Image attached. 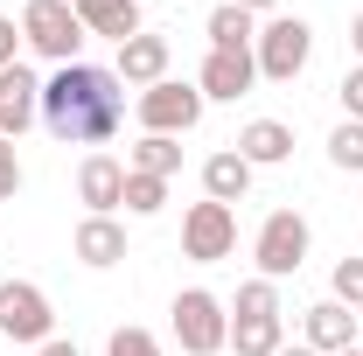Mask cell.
Here are the masks:
<instances>
[{"label":"cell","instance_id":"6","mask_svg":"<svg viewBox=\"0 0 363 356\" xmlns=\"http://www.w3.org/2000/svg\"><path fill=\"white\" fill-rule=\"evenodd\" d=\"M49 328H56V308H49L43 287H35V279H0V335L43 350Z\"/></svg>","mask_w":363,"mask_h":356},{"label":"cell","instance_id":"15","mask_svg":"<svg viewBox=\"0 0 363 356\" xmlns=\"http://www.w3.org/2000/svg\"><path fill=\"white\" fill-rule=\"evenodd\" d=\"M84 35H112V43H133L140 35V0H70Z\"/></svg>","mask_w":363,"mask_h":356},{"label":"cell","instance_id":"10","mask_svg":"<svg viewBox=\"0 0 363 356\" xmlns=\"http://www.w3.org/2000/svg\"><path fill=\"white\" fill-rule=\"evenodd\" d=\"M252 84H259L252 49H210V56H203V70H196V91H203V98H224V105H238Z\"/></svg>","mask_w":363,"mask_h":356},{"label":"cell","instance_id":"17","mask_svg":"<svg viewBox=\"0 0 363 356\" xmlns=\"http://www.w3.org/2000/svg\"><path fill=\"white\" fill-rule=\"evenodd\" d=\"M203 196H210V203H245V196H252V161H245L238 147L210 154V161H203Z\"/></svg>","mask_w":363,"mask_h":356},{"label":"cell","instance_id":"3","mask_svg":"<svg viewBox=\"0 0 363 356\" xmlns=\"http://www.w3.org/2000/svg\"><path fill=\"white\" fill-rule=\"evenodd\" d=\"M21 43L63 70V63H77V49H84V21H77L70 0H28V7H21Z\"/></svg>","mask_w":363,"mask_h":356},{"label":"cell","instance_id":"13","mask_svg":"<svg viewBox=\"0 0 363 356\" xmlns=\"http://www.w3.org/2000/svg\"><path fill=\"white\" fill-rule=\"evenodd\" d=\"M168 56H175V49H168V35H147V28H140L133 43H119V84H161V77H168Z\"/></svg>","mask_w":363,"mask_h":356},{"label":"cell","instance_id":"1","mask_svg":"<svg viewBox=\"0 0 363 356\" xmlns=\"http://www.w3.org/2000/svg\"><path fill=\"white\" fill-rule=\"evenodd\" d=\"M126 119V84L119 70L98 63H63L56 77H43V126L63 147H105Z\"/></svg>","mask_w":363,"mask_h":356},{"label":"cell","instance_id":"27","mask_svg":"<svg viewBox=\"0 0 363 356\" xmlns=\"http://www.w3.org/2000/svg\"><path fill=\"white\" fill-rule=\"evenodd\" d=\"M21 189V154H14V140H0V203Z\"/></svg>","mask_w":363,"mask_h":356},{"label":"cell","instance_id":"20","mask_svg":"<svg viewBox=\"0 0 363 356\" xmlns=\"http://www.w3.org/2000/svg\"><path fill=\"white\" fill-rule=\"evenodd\" d=\"M259 43V21H252V14H245V7H217V14H210V49H252Z\"/></svg>","mask_w":363,"mask_h":356},{"label":"cell","instance_id":"23","mask_svg":"<svg viewBox=\"0 0 363 356\" xmlns=\"http://www.w3.org/2000/svg\"><path fill=\"white\" fill-rule=\"evenodd\" d=\"M328 161L350 168V175H363V126H357V119H342V126L328 133Z\"/></svg>","mask_w":363,"mask_h":356},{"label":"cell","instance_id":"26","mask_svg":"<svg viewBox=\"0 0 363 356\" xmlns=\"http://www.w3.org/2000/svg\"><path fill=\"white\" fill-rule=\"evenodd\" d=\"M335 91H342V112L363 126V63H357V70H342V84H335Z\"/></svg>","mask_w":363,"mask_h":356},{"label":"cell","instance_id":"14","mask_svg":"<svg viewBox=\"0 0 363 356\" xmlns=\"http://www.w3.org/2000/svg\"><path fill=\"white\" fill-rule=\"evenodd\" d=\"M301 328H308V350H321V356H342V350H357V314L342 308V301H315Z\"/></svg>","mask_w":363,"mask_h":356},{"label":"cell","instance_id":"29","mask_svg":"<svg viewBox=\"0 0 363 356\" xmlns=\"http://www.w3.org/2000/svg\"><path fill=\"white\" fill-rule=\"evenodd\" d=\"M230 7H245V14L259 21V14H272V7H279V0H230Z\"/></svg>","mask_w":363,"mask_h":356},{"label":"cell","instance_id":"2","mask_svg":"<svg viewBox=\"0 0 363 356\" xmlns=\"http://www.w3.org/2000/svg\"><path fill=\"white\" fill-rule=\"evenodd\" d=\"M308 56H315V28L301 14H272L266 28H259V43H252V63H259L266 84H294L308 70Z\"/></svg>","mask_w":363,"mask_h":356},{"label":"cell","instance_id":"19","mask_svg":"<svg viewBox=\"0 0 363 356\" xmlns=\"http://www.w3.org/2000/svg\"><path fill=\"white\" fill-rule=\"evenodd\" d=\"M126 168H133V175H161V182H168V175L182 168V147H175L168 133H147L133 154H126Z\"/></svg>","mask_w":363,"mask_h":356},{"label":"cell","instance_id":"31","mask_svg":"<svg viewBox=\"0 0 363 356\" xmlns=\"http://www.w3.org/2000/svg\"><path fill=\"white\" fill-rule=\"evenodd\" d=\"M350 49H357V56H363V14H357V21H350Z\"/></svg>","mask_w":363,"mask_h":356},{"label":"cell","instance_id":"25","mask_svg":"<svg viewBox=\"0 0 363 356\" xmlns=\"http://www.w3.org/2000/svg\"><path fill=\"white\" fill-rule=\"evenodd\" d=\"M105 356H161V343H154L147 328H112V343H105Z\"/></svg>","mask_w":363,"mask_h":356},{"label":"cell","instance_id":"16","mask_svg":"<svg viewBox=\"0 0 363 356\" xmlns=\"http://www.w3.org/2000/svg\"><path fill=\"white\" fill-rule=\"evenodd\" d=\"M230 147H238L252 168H279V161L294 154V126H286V119H252V126L230 140Z\"/></svg>","mask_w":363,"mask_h":356},{"label":"cell","instance_id":"18","mask_svg":"<svg viewBox=\"0 0 363 356\" xmlns=\"http://www.w3.org/2000/svg\"><path fill=\"white\" fill-rule=\"evenodd\" d=\"M230 350H238V356H279V350H286V328H279V314L230 321Z\"/></svg>","mask_w":363,"mask_h":356},{"label":"cell","instance_id":"24","mask_svg":"<svg viewBox=\"0 0 363 356\" xmlns=\"http://www.w3.org/2000/svg\"><path fill=\"white\" fill-rule=\"evenodd\" d=\"M335 301H342L350 314L363 308V259H342V266H335Z\"/></svg>","mask_w":363,"mask_h":356},{"label":"cell","instance_id":"33","mask_svg":"<svg viewBox=\"0 0 363 356\" xmlns=\"http://www.w3.org/2000/svg\"><path fill=\"white\" fill-rule=\"evenodd\" d=\"M342 356H363V350H342Z\"/></svg>","mask_w":363,"mask_h":356},{"label":"cell","instance_id":"4","mask_svg":"<svg viewBox=\"0 0 363 356\" xmlns=\"http://www.w3.org/2000/svg\"><path fill=\"white\" fill-rule=\"evenodd\" d=\"M308 217L301 210H272L259 223V238H252V259H259V279H294V272L308 266Z\"/></svg>","mask_w":363,"mask_h":356},{"label":"cell","instance_id":"5","mask_svg":"<svg viewBox=\"0 0 363 356\" xmlns=\"http://www.w3.org/2000/svg\"><path fill=\"white\" fill-rule=\"evenodd\" d=\"M175 343H182L189 356H217V350H230V314H224V301H217L210 287L175 294Z\"/></svg>","mask_w":363,"mask_h":356},{"label":"cell","instance_id":"12","mask_svg":"<svg viewBox=\"0 0 363 356\" xmlns=\"http://www.w3.org/2000/svg\"><path fill=\"white\" fill-rule=\"evenodd\" d=\"M70 252H77L91 272L119 266V259H126V223H119V217H84V223H77V238H70Z\"/></svg>","mask_w":363,"mask_h":356},{"label":"cell","instance_id":"32","mask_svg":"<svg viewBox=\"0 0 363 356\" xmlns=\"http://www.w3.org/2000/svg\"><path fill=\"white\" fill-rule=\"evenodd\" d=\"M279 356H321V350H308V343H301V350H279Z\"/></svg>","mask_w":363,"mask_h":356},{"label":"cell","instance_id":"21","mask_svg":"<svg viewBox=\"0 0 363 356\" xmlns=\"http://www.w3.org/2000/svg\"><path fill=\"white\" fill-rule=\"evenodd\" d=\"M161 203H168V182H161V175H133V168H126V203H119V210H133V217H154Z\"/></svg>","mask_w":363,"mask_h":356},{"label":"cell","instance_id":"9","mask_svg":"<svg viewBox=\"0 0 363 356\" xmlns=\"http://www.w3.org/2000/svg\"><path fill=\"white\" fill-rule=\"evenodd\" d=\"M43 119V77L28 63H7L0 70V140H21Z\"/></svg>","mask_w":363,"mask_h":356},{"label":"cell","instance_id":"11","mask_svg":"<svg viewBox=\"0 0 363 356\" xmlns=\"http://www.w3.org/2000/svg\"><path fill=\"white\" fill-rule=\"evenodd\" d=\"M77 196L91 203V217H112V210L126 203V161H112V154H84V168H77Z\"/></svg>","mask_w":363,"mask_h":356},{"label":"cell","instance_id":"30","mask_svg":"<svg viewBox=\"0 0 363 356\" xmlns=\"http://www.w3.org/2000/svg\"><path fill=\"white\" fill-rule=\"evenodd\" d=\"M35 356H77V343H56V335H49V343H43Z\"/></svg>","mask_w":363,"mask_h":356},{"label":"cell","instance_id":"28","mask_svg":"<svg viewBox=\"0 0 363 356\" xmlns=\"http://www.w3.org/2000/svg\"><path fill=\"white\" fill-rule=\"evenodd\" d=\"M7 63H21V28L0 14V70H7Z\"/></svg>","mask_w":363,"mask_h":356},{"label":"cell","instance_id":"7","mask_svg":"<svg viewBox=\"0 0 363 356\" xmlns=\"http://www.w3.org/2000/svg\"><path fill=\"white\" fill-rule=\"evenodd\" d=\"M238 252V210L230 203H189V217H182V259H196V266H217Z\"/></svg>","mask_w":363,"mask_h":356},{"label":"cell","instance_id":"8","mask_svg":"<svg viewBox=\"0 0 363 356\" xmlns=\"http://www.w3.org/2000/svg\"><path fill=\"white\" fill-rule=\"evenodd\" d=\"M203 105H210V98H203V91L196 84H175V77H161V84H147L133 98V112H140V126H147V133H189V126H196V119H203Z\"/></svg>","mask_w":363,"mask_h":356},{"label":"cell","instance_id":"22","mask_svg":"<svg viewBox=\"0 0 363 356\" xmlns=\"http://www.w3.org/2000/svg\"><path fill=\"white\" fill-rule=\"evenodd\" d=\"M252 314H279V279H245L238 287V314L230 321H252Z\"/></svg>","mask_w":363,"mask_h":356}]
</instances>
